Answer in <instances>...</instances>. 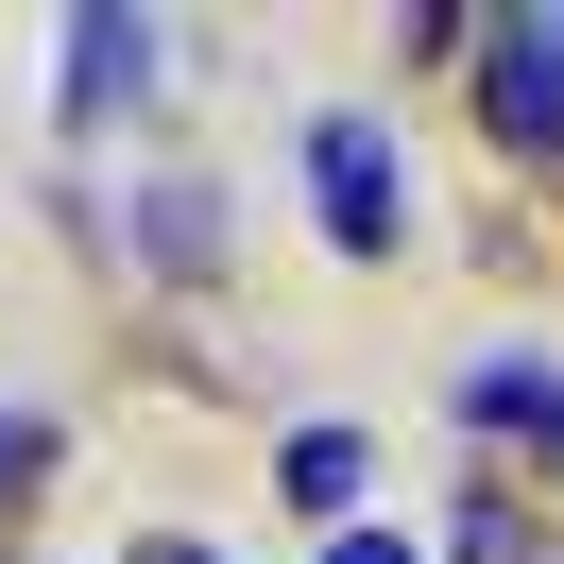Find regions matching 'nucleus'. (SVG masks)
I'll list each match as a JSON object with an SVG mask.
<instances>
[{
	"label": "nucleus",
	"instance_id": "nucleus-1",
	"mask_svg": "<svg viewBox=\"0 0 564 564\" xmlns=\"http://www.w3.org/2000/svg\"><path fill=\"white\" fill-rule=\"evenodd\" d=\"M479 120H496V154L564 172V0H530V18H479Z\"/></svg>",
	"mask_w": 564,
	"mask_h": 564
},
{
	"label": "nucleus",
	"instance_id": "nucleus-2",
	"mask_svg": "<svg viewBox=\"0 0 564 564\" xmlns=\"http://www.w3.org/2000/svg\"><path fill=\"white\" fill-rule=\"evenodd\" d=\"M308 206H325V240H343V257H393V240H411V172H393V138H377L359 104L308 120Z\"/></svg>",
	"mask_w": 564,
	"mask_h": 564
},
{
	"label": "nucleus",
	"instance_id": "nucleus-3",
	"mask_svg": "<svg viewBox=\"0 0 564 564\" xmlns=\"http://www.w3.org/2000/svg\"><path fill=\"white\" fill-rule=\"evenodd\" d=\"M52 52H69V86H52L69 120H120V104L154 86V18H120V0H86V18H69Z\"/></svg>",
	"mask_w": 564,
	"mask_h": 564
},
{
	"label": "nucleus",
	"instance_id": "nucleus-4",
	"mask_svg": "<svg viewBox=\"0 0 564 564\" xmlns=\"http://www.w3.org/2000/svg\"><path fill=\"white\" fill-rule=\"evenodd\" d=\"M462 427H479V445L564 462V377H547V359H462Z\"/></svg>",
	"mask_w": 564,
	"mask_h": 564
},
{
	"label": "nucleus",
	"instance_id": "nucleus-5",
	"mask_svg": "<svg viewBox=\"0 0 564 564\" xmlns=\"http://www.w3.org/2000/svg\"><path fill=\"white\" fill-rule=\"evenodd\" d=\"M138 257H154L172 291H206V274H223V188H188V172L138 188Z\"/></svg>",
	"mask_w": 564,
	"mask_h": 564
},
{
	"label": "nucleus",
	"instance_id": "nucleus-6",
	"mask_svg": "<svg viewBox=\"0 0 564 564\" xmlns=\"http://www.w3.org/2000/svg\"><path fill=\"white\" fill-rule=\"evenodd\" d=\"M359 479H377L359 427H291V445H274V496H291V513H359Z\"/></svg>",
	"mask_w": 564,
	"mask_h": 564
},
{
	"label": "nucleus",
	"instance_id": "nucleus-7",
	"mask_svg": "<svg viewBox=\"0 0 564 564\" xmlns=\"http://www.w3.org/2000/svg\"><path fill=\"white\" fill-rule=\"evenodd\" d=\"M462 564H564V547L513 513V496H462Z\"/></svg>",
	"mask_w": 564,
	"mask_h": 564
},
{
	"label": "nucleus",
	"instance_id": "nucleus-8",
	"mask_svg": "<svg viewBox=\"0 0 564 564\" xmlns=\"http://www.w3.org/2000/svg\"><path fill=\"white\" fill-rule=\"evenodd\" d=\"M18 496H52V411H0V513Z\"/></svg>",
	"mask_w": 564,
	"mask_h": 564
},
{
	"label": "nucleus",
	"instance_id": "nucleus-9",
	"mask_svg": "<svg viewBox=\"0 0 564 564\" xmlns=\"http://www.w3.org/2000/svg\"><path fill=\"white\" fill-rule=\"evenodd\" d=\"M120 564H223V547H206V530H138Z\"/></svg>",
	"mask_w": 564,
	"mask_h": 564
},
{
	"label": "nucleus",
	"instance_id": "nucleus-10",
	"mask_svg": "<svg viewBox=\"0 0 564 564\" xmlns=\"http://www.w3.org/2000/svg\"><path fill=\"white\" fill-rule=\"evenodd\" d=\"M325 564H411V547H393V530H325Z\"/></svg>",
	"mask_w": 564,
	"mask_h": 564
}]
</instances>
